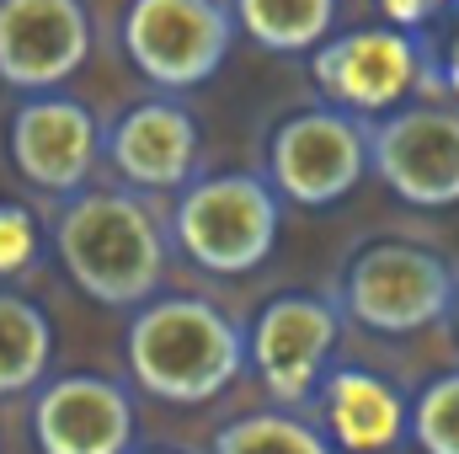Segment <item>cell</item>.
I'll return each instance as SVG.
<instances>
[{
	"instance_id": "cell-1",
	"label": "cell",
	"mask_w": 459,
	"mask_h": 454,
	"mask_svg": "<svg viewBox=\"0 0 459 454\" xmlns=\"http://www.w3.org/2000/svg\"><path fill=\"white\" fill-rule=\"evenodd\" d=\"M48 246L70 284L108 310H139L166 284L171 235L150 198L134 188H86L81 198H70L54 214Z\"/></svg>"
},
{
	"instance_id": "cell-2",
	"label": "cell",
	"mask_w": 459,
	"mask_h": 454,
	"mask_svg": "<svg viewBox=\"0 0 459 454\" xmlns=\"http://www.w3.org/2000/svg\"><path fill=\"white\" fill-rule=\"evenodd\" d=\"M123 358L144 396L171 406H209L246 374V327H235L225 305L204 294H155L134 310Z\"/></svg>"
},
{
	"instance_id": "cell-3",
	"label": "cell",
	"mask_w": 459,
	"mask_h": 454,
	"mask_svg": "<svg viewBox=\"0 0 459 454\" xmlns=\"http://www.w3.org/2000/svg\"><path fill=\"white\" fill-rule=\"evenodd\" d=\"M283 198L256 171H209L171 204V246L209 278H246L278 251Z\"/></svg>"
},
{
	"instance_id": "cell-4",
	"label": "cell",
	"mask_w": 459,
	"mask_h": 454,
	"mask_svg": "<svg viewBox=\"0 0 459 454\" xmlns=\"http://www.w3.org/2000/svg\"><path fill=\"white\" fill-rule=\"evenodd\" d=\"M459 300V273L455 262L422 240L406 235H379L363 240L342 267L337 305L347 321L379 337H411L455 316Z\"/></svg>"
},
{
	"instance_id": "cell-5",
	"label": "cell",
	"mask_w": 459,
	"mask_h": 454,
	"mask_svg": "<svg viewBox=\"0 0 459 454\" xmlns=\"http://www.w3.org/2000/svg\"><path fill=\"white\" fill-rule=\"evenodd\" d=\"M235 32L230 0H128L117 43L155 92L182 97L220 75Z\"/></svg>"
},
{
	"instance_id": "cell-6",
	"label": "cell",
	"mask_w": 459,
	"mask_h": 454,
	"mask_svg": "<svg viewBox=\"0 0 459 454\" xmlns=\"http://www.w3.org/2000/svg\"><path fill=\"white\" fill-rule=\"evenodd\" d=\"M342 321L347 316L337 294H316V289L273 294L256 310V321L246 332V363L262 380V390L273 396V406L299 412L305 401H316L321 380L332 374Z\"/></svg>"
},
{
	"instance_id": "cell-7",
	"label": "cell",
	"mask_w": 459,
	"mask_h": 454,
	"mask_svg": "<svg viewBox=\"0 0 459 454\" xmlns=\"http://www.w3.org/2000/svg\"><path fill=\"white\" fill-rule=\"evenodd\" d=\"M368 177V123L326 102L294 108L267 134V182L294 209H332Z\"/></svg>"
},
{
	"instance_id": "cell-8",
	"label": "cell",
	"mask_w": 459,
	"mask_h": 454,
	"mask_svg": "<svg viewBox=\"0 0 459 454\" xmlns=\"http://www.w3.org/2000/svg\"><path fill=\"white\" fill-rule=\"evenodd\" d=\"M428 70H433V54H428L422 32H401V27L332 32L310 54V75H316V92L326 97V108L352 113L363 123L406 108V97L422 86Z\"/></svg>"
},
{
	"instance_id": "cell-9",
	"label": "cell",
	"mask_w": 459,
	"mask_h": 454,
	"mask_svg": "<svg viewBox=\"0 0 459 454\" xmlns=\"http://www.w3.org/2000/svg\"><path fill=\"white\" fill-rule=\"evenodd\" d=\"M368 171L411 209L459 204V108L406 102L368 123Z\"/></svg>"
},
{
	"instance_id": "cell-10",
	"label": "cell",
	"mask_w": 459,
	"mask_h": 454,
	"mask_svg": "<svg viewBox=\"0 0 459 454\" xmlns=\"http://www.w3.org/2000/svg\"><path fill=\"white\" fill-rule=\"evenodd\" d=\"M5 155L32 193L70 204L86 193V182L102 161V123L81 97H65V92L22 97L11 108Z\"/></svg>"
},
{
	"instance_id": "cell-11",
	"label": "cell",
	"mask_w": 459,
	"mask_h": 454,
	"mask_svg": "<svg viewBox=\"0 0 459 454\" xmlns=\"http://www.w3.org/2000/svg\"><path fill=\"white\" fill-rule=\"evenodd\" d=\"M91 59L86 0H0V81L22 97L59 92Z\"/></svg>"
},
{
	"instance_id": "cell-12",
	"label": "cell",
	"mask_w": 459,
	"mask_h": 454,
	"mask_svg": "<svg viewBox=\"0 0 459 454\" xmlns=\"http://www.w3.org/2000/svg\"><path fill=\"white\" fill-rule=\"evenodd\" d=\"M102 155L113 161L123 188L134 193H182L187 182H198V155H204V128L182 97H144L134 108L113 118V128L102 134Z\"/></svg>"
},
{
	"instance_id": "cell-13",
	"label": "cell",
	"mask_w": 459,
	"mask_h": 454,
	"mask_svg": "<svg viewBox=\"0 0 459 454\" xmlns=\"http://www.w3.org/2000/svg\"><path fill=\"white\" fill-rule=\"evenodd\" d=\"M38 454H128L134 396L108 374H54L32 396Z\"/></svg>"
},
{
	"instance_id": "cell-14",
	"label": "cell",
	"mask_w": 459,
	"mask_h": 454,
	"mask_svg": "<svg viewBox=\"0 0 459 454\" xmlns=\"http://www.w3.org/2000/svg\"><path fill=\"white\" fill-rule=\"evenodd\" d=\"M321 406V428L342 454H385L395 450L411 428V401H401V390L374 374V369H332L316 390Z\"/></svg>"
},
{
	"instance_id": "cell-15",
	"label": "cell",
	"mask_w": 459,
	"mask_h": 454,
	"mask_svg": "<svg viewBox=\"0 0 459 454\" xmlns=\"http://www.w3.org/2000/svg\"><path fill=\"white\" fill-rule=\"evenodd\" d=\"M48 363H54V321L48 310L0 284V396H27L48 380Z\"/></svg>"
},
{
	"instance_id": "cell-16",
	"label": "cell",
	"mask_w": 459,
	"mask_h": 454,
	"mask_svg": "<svg viewBox=\"0 0 459 454\" xmlns=\"http://www.w3.org/2000/svg\"><path fill=\"white\" fill-rule=\"evenodd\" d=\"M235 27L267 54H316L342 16V0H230Z\"/></svg>"
},
{
	"instance_id": "cell-17",
	"label": "cell",
	"mask_w": 459,
	"mask_h": 454,
	"mask_svg": "<svg viewBox=\"0 0 459 454\" xmlns=\"http://www.w3.org/2000/svg\"><path fill=\"white\" fill-rule=\"evenodd\" d=\"M209 454H342L321 423L299 417V412H246L225 423L214 433V450Z\"/></svg>"
},
{
	"instance_id": "cell-18",
	"label": "cell",
	"mask_w": 459,
	"mask_h": 454,
	"mask_svg": "<svg viewBox=\"0 0 459 454\" xmlns=\"http://www.w3.org/2000/svg\"><path fill=\"white\" fill-rule=\"evenodd\" d=\"M406 439L422 454H459V369H444L417 390Z\"/></svg>"
},
{
	"instance_id": "cell-19",
	"label": "cell",
	"mask_w": 459,
	"mask_h": 454,
	"mask_svg": "<svg viewBox=\"0 0 459 454\" xmlns=\"http://www.w3.org/2000/svg\"><path fill=\"white\" fill-rule=\"evenodd\" d=\"M38 251H43V240H38V220H32V209H22V204H0V278H22V273H32Z\"/></svg>"
},
{
	"instance_id": "cell-20",
	"label": "cell",
	"mask_w": 459,
	"mask_h": 454,
	"mask_svg": "<svg viewBox=\"0 0 459 454\" xmlns=\"http://www.w3.org/2000/svg\"><path fill=\"white\" fill-rule=\"evenodd\" d=\"M374 5H379L385 27H401V32H422L444 11H459V0H374Z\"/></svg>"
},
{
	"instance_id": "cell-21",
	"label": "cell",
	"mask_w": 459,
	"mask_h": 454,
	"mask_svg": "<svg viewBox=\"0 0 459 454\" xmlns=\"http://www.w3.org/2000/svg\"><path fill=\"white\" fill-rule=\"evenodd\" d=\"M433 70H438V86L459 97V22L449 27V38H444V48H438V59H433Z\"/></svg>"
},
{
	"instance_id": "cell-22",
	"label": "cell",
	"mask_w": 459,
	"mask_h": 454,
	"mask_svg": "<svg viewBox=\"0 0 459 454\" xmlns=\"http://www.w3.org/2000/svg\"><path fill=\"white\" fill-rule=\"evenodd\" d=\"M449 321H455V332H459V300H455V316H449Z\"/></svg>"
},
{
	"instance_id": "cell-23",
	"label": "cell",
	"mask_w": 459,
	"mask_h": 454,
	"mask_svg": "<svg viewBox=\"0 0 459 454\" xmlns=\"http://www.w3.org/2000/svg\"><path fill=\"white\" fill-rule=\"evenodd\" d=\"M144 454H182V450H144Z\"/></svg>"
}]
</instances>
